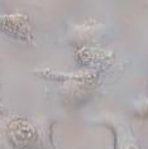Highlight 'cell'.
Masks as SVG:
<instances>
[{
    "label": "cell",
    "mask_w": 148,
    "mask_h": 149,
    "mask_svg": "<svg viewBox=\"0 0 148 149\" xmlns=\"http://www.w3.org/2000/svg\"><path fill=\"white\" fill-rule=\"evenodd\" d=\"M9 141L18 149H42L39 133L25 119L15 118L6 128Z\"/></svg>",
    "instance_id": "obj_1"
},
{
    "label": "cell",
    "mask_w": 148,
    "mask_h": 149,
    "mask_svg": "<svg viewBox=\"0 0 148 149\" xmlns=\"http://www.w3.org/2000/svg\"><path fill=\"white\" fill-rule=\"evenodd\" d=\"M1 32L17 39L24 40L31 43L33 31L32 22L27 14L17 13V14H6L1 17Z\"/></svg>",
    "instance_id": "obj_2"
},
{
    "label": "cell",
    "mask_w": 148,
    "mask_h": 149,
    "mask_svg": "<svg viewBox=\"0 0 148 149\" xmlns=\"http://www.w3.org/2000/svg\"><path fill=\"white\" fill-rule=\"evenodd\" d=\"M34 73L44 77L47 80L64 81L65 84L84 82L89 85H95L96 81H98V72H95V71H86V72H80V73H61L58 71L44 68V70H36Z\"/></svg>",
    "instance_id": "obj_3"
},
{
    "label": "cell",
    "mask_w": 148,
    "mask_h": 149,
    "mask_svg": "<svg viewBox=\"0 0 148 149\" xmlns=\"http://www.w3.org/2000/svg\"><path fill=\"white\" fill-rule=\"evenodd\" d=\"M113 53L92 47H82L76 52V61L84 66L106 67L113 61Z\"/></svg>",
    "instance_id": "obj_4"
},
{
    "label": "cell",
    "mask_w": 148,
    "mask_h": 149,
    "mask_svg": "<svg viewBox=\"0 0 148 149\" xmlns=\"http://www.w3.org/2000/svg\"><path fill=\"white\" fill-rule=\"evenodd\" d=\"M108 126L113 128L114 149H140L132 130L128 128L127 123L114 120L113 123H109Z\"/></svg>",
    "instance_id": "obj_5"
}]
</instances>
